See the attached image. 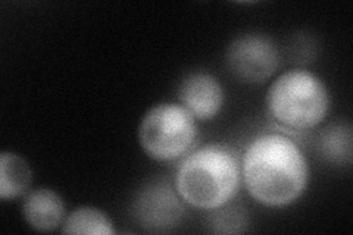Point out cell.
<instances>
[{
  "instance_id": "cell-1",
  "label": "cell",
  "mask_w": 353,
  "mask_h": 235,
  "mask_svg": "<svg viewBox=\"0 0 353 235\" xmlns=\"http://www.w3.org/2000/svg\"><path fill=\"white\" fill-rule=\"evenodd\" d=\"M311 170L297 143L283 132H263L241 156V183L250 197L265 207L281 209L299 200Z\"/></svg>"
},
{
  "instance_id": "cell-2",
  "label": "cell",
  "mask_w": 353,
  "mask_h": 235,
  "mask_svg": "<svg viewBox=\"0 0 353 235\" xmlns=\"http://www.w3.org/2000/svg\"><path fill=\"white\" fill-rule=\"evenodd\" d=\"M241 184V159L227 144L202 145L184 156L174 176V187L185 205L214 210L237 196Z\"/></svg>"
},
{
  "instance_id": "cell-3",
  "label": "cell",
  "mask_w": 353,
  "mask_h": 235,
  "mask_svg": "<svg viewBox=\"0 0 353 235\" xmlns=\"http://www.w3.org/2000/svg\"><path fill=\"white\" fill-rule=\"evenodd\" d=\"M330 92L325 83L311 71L290 70L271 83L265 106L277 127L302 132L319 127L330 112Z\"/></svg>"
},
{
  "instance_id": "cell-4",
  "label": "cell",
  "mask_w": 353,
  "mask_h": 235,
  "mask_svg": "<svg viewBox=\"0 0 353 235\" xmlns=\"http://www.w3.org/2000/svg\"><path fill=\"white\" fill-rule=\"evenodd\" d=\"M137 137L140 147L150 159L172 162L190 153L197 139L193 115L180 103L163 102L143 115Z\"/></svg>"
},
{
  "instance_id": "cell-5",
  "label": "cell",
  "mask_w": 353,
  "mask_h": 235,
  "mask_svg": "<svg viewBox=\"0 0 353 235\" xmlns=\"http://www.w3.org/2000/svg\"><path fill=\"white\" fill-rule=\"evenodd\" d=\"M277 44L261 32H245L231 40L225 50L230 72L246 84H265L280 66Z\"/></svg>"
},
{
  "instance_id": "cell-6",
  "label": "cell",
  "mask_w": 353,
  "mask_h": 235,
  "mask_svg": "<svg viewBox=\"0 0 353 235\" xmlns=\"http://www.w3.org/2000/svg\"><path fill=\"white\" fill-rule=\"evenodd\" d=\"M185 203L176 193L174 184L153 180L143 185L131 203V216L148 232H171L185 218Z\"/></svg>"
},
{
  "instance_id": "cell-7",
  "label": "cell",
  "mask_w": 353,
  "mask_h": 235,
  "mask_svg": "<svg viewBox=\"0 0 353 235\" xmlns=\"http://www.w3.org/2000/svg\"><path fill=\"white\" fill-rule=\"evenodd\" d=\"M179 103L193 115L196 121H211L223 110L225 93L219 80L206 71L187 74L179 87Z\"/></svg>"
},
{
  "instance_id": "cell-8",
  "label": "cell",
  "mask_w": 353,
  "mask_h": 235,
  "mask_svg": "<svg viewBox=\"0 0 353 235\" xmlns=\"http://www.w3.org/2000/svg\"><path fill=\"white\" fill-rule=\"evenodd\" d=\"M22 216L27 225L34 231H54L62 227L66 219L65 201L62 196L52 188H36L24 197Z\"/></svg>"
},
{
  "instance_id": "cell-9",
  "label": "cell",
  "mask_w": 353,
  "mask_h": 235,
  "mask_svg": "<svg viewBox=\"0 0 353 235\" xmlns=\"http://www.w3.org/2000/svg\"><path fill=\"white\" fill-rule=\"evenodd\" d=\"M316 152L324 162L339 167H350L353 158V134L347 121L331 122L316 137Z\"/></svg>"
},
{
  "instance_id": "cell-10",
  "label": "cell",
  "mask_w": 353,
  "mask_h": 235,
  "mask_svg": "<svg viewBox=\"0 0 353 235\" xmlns=\"http://www.w3.org/2000/svg\"><path fill=\"white\" fill-rule=\"evenodd\" d=\"M32 181L30 163L15 152L0 153V198L15 200L28 193Z\"/></svg>"
},
{
  "instance_id": "cell-11",
  "label": "cell",
  "mask_w": 353,
  "mask_h": 235,
  "mask_svg": "<svg viewBox=\"0 0 353 235\" xmlns=\"http://www.w3.org/2000/svg\"><path fill=\"white\" fill-rule=\"evenodd\" d=\"M62 234L114 235L115 228L103 210L93 206H80L66 216L61 227Z\"/></svg>"
},
{
  "instance_id": "cell-12",
  "label": "cell",
  "mask_w": 353,
  "mask_h": 235,
  "mask_svg": "<svg viewBox=\"0 0 353 235\" xmlns=\"http://www.w3.org/2000/svg\"><path fill=\"white\" fill-rule=\"evenodd\" d=\"M249 214L241 205L233 201L218 209L209 210L206 216L208 231L212 234H243L249 228Z\"/></svg>"
}]
</instances>
